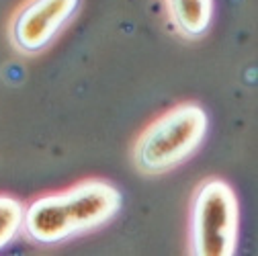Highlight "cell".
Wrapping results in <instances>:
<instances>
[{
	"instance_id": "obj_4",
	"label": "cell",
	"mask_w": 258,
	"mask_h": 256,
	"mask_svg": "<svg viewBox=\"0 0 258 256\" xmlns=\"http://www.w3.org/2000/svg\"><path fill=\"white\" fill-rule=\"evenodd\" d=\"M80 0H27L13 19V43L23 53L45 49L74 17Z\"/></svg>"
},
{
	"instance_id": "obj_2",
	"label": "cell",
	"mask_w": 258,
	"mask_h": 256,
	"mask_svg": "<svg viewBox=\"0 0 258 256\" xmlns=\"http://www.w3.org/2000/svg\"><path fill=\"white\" fill-rule=\"evenodd\" d=\"M207 113L197 103H182L160 115L136 144V164L148 174H160L182 164L203 144Z\"/></svg>"
},
{
	"instance_id": "obj_5",
	"label": "cell",
	"mask_w": 258,
	"mask_h": 256,
	"mask_svg": "<svg viewBox=\"0 0 258 256\" xmlns=\"http://www.w3.org/2000/svg\"><path fill=\"white\" fill-rule=\"evenodd\" d=\"M172 25L184 37H201L213 19V0H166Z\"/></svg>"
},
{
	"instance_id": "obj_1",
	"label": "cell",
	"mask_w": 258,
	"mask_h": 256,
	"mask_svg": "<svg viewBox=\"0 0 258 256\" xmlns=\"http://www.w3.org/2000/svg\"><path fill=\"white\" fill-rule=\"evenodd\" d=\"M121 203L119 188L111 182L82 180L31 201L23 215V230L37 244H59L105 226L119 213Z\"/></svg>"
},
{
	"instance_id": "obj_3",
	"label": "cell",
	"mask_w": 258,
	"mask_h": 256,
	"mask_svg": "<svg viewBox=\"0 0 258 256\" xmlns=\"http://www.w3.org/2000/svg\"><path fill=\"white\" fill-rule=\"evenodd\" d=\"M238 199L219 178L205 180L190 205V252L197 256H232L238 246Z\"/></svg>"
},
{
	"instance_id": "obj_6",
	"label": "cell",
	"mask_w": 258,
	"mask_h": 256,
	"mask_svg": "<svg viewBox=\"0 0 258 256\" xmlns=\"http://www.w3.org/2000/svg\"><path fill=\"white\" fill-rule=\"evenodd\" d=\"M25 207L19 199L0 195V248L9 246L23 230Z\"/></svg>"
}]
</instances>
